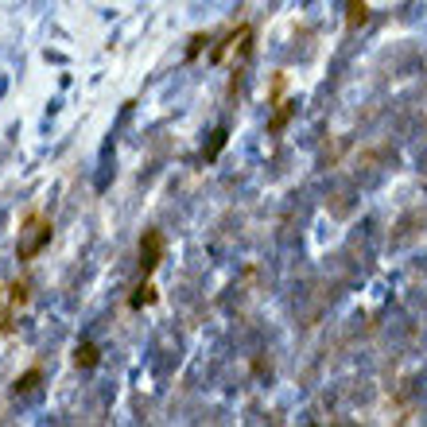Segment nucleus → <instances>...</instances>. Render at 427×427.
Segmentation results:
<instances>
[{
    "instance_id": "1",
    "label": "nucleus",
    "mask_w": 427,
    "mask_h": 427,
    "mask_svg": "<svg viewBox=\"0 0 427 427\" xmlns=\"http://www.w3.org/2000/svg\"><path fill=\"white\" fill-rule=\"evenodd\" d=\"M50 233H55V226H50V218H43L39 210H32L24 218V226H20V241H16V257L20 260H32L39 257L43 249L50 245Z\"/></svg>"
},
{
    "instance_id": "2",
    "label": "nucleus",
    "mask_w": 427,
    "mask_h": 427,
    "mask_svg": "<svg viewBox=\"0 0 427 427\" xmlns=\"http://www.w3.org/2000/svg\"><path fill=\"white\" fill-rule=\"evenodd\" d=\"M24 303H27V280L8 284L0 292V334H12V323H16V315L24 311Z\"/></svg>"
},
{
    "instance_id": "3",
    "label": "nucleus",
    "mask_w": 427,
    "mask_h": 427,
    "mask_svg": "<svg viewBox=\"0 0 427 427\" xmlns=\"http://www.w3.org/2000/svg\"><path fill=\"white\" fill-rule=\"evenodd\" d=\"M159 257H163V237H159L156 229H148V233L140 237V269H144V276L156 272Z\"/></svg>"
},
{
    "instance_id": "4",
    "label": "nucleus",
    "mask_w": 427,
    "mask_h": 427,
    "mask_svg": "<svg viewBox=\"0 0 427 427\" xmlns=\"http://www.w3.org/2000/svg\"><path fill=\"white\" fill-rule=\"evenodd\" d=\"M346 20H350V27H361L369 20V4H365V0H350V16H346Z\"/></svg>"
},
{
    "instance_id": "5",
    "label": "nucleus",
    "mask_w": 427,
    "mask_h": 427,
    "mask_svg": "<svg viewBox=\"0 0 427 427\" xmlns=\"http://www.w3.org/2000/svg\"><path fill=\"white\" fill-rule=\"evenodd\" d=\"M148 303H156V287H151V284H140V287H136V295H133V311L148 307Z\"/></svg>"
},
{
    "instance_id": "6",
    "label": "nucleus",
    "mask_w": 427,
    "mask_h": 427,
    "mask_svg": "<svg viewBox=\"0 0 427 427\" xmlns=\"http://www.w3.org/2000/svg\"><path fill=\"white\" fill-rule=\"evenodd\" d=\"M74 361H78V365H86V369H93V365H97V346H90V342H86V346H78Z\"/></svg>"
},
{
    "instance_id": "7",
    "label": "nucleus",
    "mask_w": 427,
    "mask_h": 427,
    "mask_svg": "<svg viewBox=\"0 0 427 427\" xmlns=\"http://www.w3.org/2000/svg\"><path fill=\"white\" fill-rule=\"evenodd\" d=\"M35 381H39V369H32V373H27L24 381H16V393H27V388H32Z\"/></svg>"
}]
</instances>
